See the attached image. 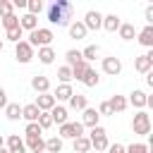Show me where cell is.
Masks as SVG:
<instances>
[{"instance_id": "1", "label": "cell", "mask_w": 153, "mask_h": 153, "mask_svg": "<svg viewBox=\"0 0 153 153\" xmlns=\"http://www.w3.org/2000/svg\"><path fill=\"white\" fill-rule=\"evenodd\" d=\"M72 12H74V5H72V2H67V0H55V2L48 7V22L69 29V24H72V22H69V19H72Z\"/></svg>"}, {"instance_id": "2", "label": "cell", "mask_w": 153, "mask_h": 153, "mask_svg": "<svg viewBox=\"0 0 153 153\" xmlns=\"http://www.w3.org/2000/svg\"><path fill=\"white\" fill-rule=\"evenodd\" d=\"M131 131L136 136H148L151 134V115L146 110H136V115L131 117Z\"/></svg>"}, {"instance_id": "3", "label": "cell", "mask_w": 153, "mask_h": 153, "mask_svg": "<svg viewBox=\"0 0 153 153\" xmlns=\"http://www.w3.org/2000/svg\"><path fill=\"white\" fill-rule=\"evenodd\" d=\"M53 29H48V26H38L36 31H31L29 33V43L33 45V48H48L50 43H53Z\"/></svg>"}, {"instance_id": "4", "label": "cell", "mask_w": 153, "mask_h": 153, "mask_svg": "<svg viewBox=\"0 0 153 153\" xmlns=\"http://www.w3.org/2000/svg\"><path fill=\"white\" fill-rule=\"evenodd\" d=\"M88 139H91V146L96 148V153H105L108 148H110V141H108V131H105V127H93L91 131H88Z\"/></svg>"}, {"instance_id": "5", "label": "cell", "mask_w": 153, "mask_h": 153, "mask_svg": "<svg viewBox=\"0 0 153 153\" xmlns=\"http://www.w3.org/2000/svg\"><path fill=\"white\" fill-rule=\"evenodd\" d=\"M14 57H17V62H22V65H29L36 55H33V45L29 43V41H22V43H17L14 45Z\"/></svg>"}, {"instance_id": "6", "label": "cell", "mask_w": 153, "mask_h": 153, "mask_svg": "<svg viewBox=\"0 0 153 153\" xmlns=\"http://www.w3.org/2000/svg\"><path fill=\"white\" fill-rule=\"evenodd\" d=\"M79 136H84V124L81 122H67V124H62L60 127V139H79Z\"/></svg>"}, {"instance_id": "7", "label": "cell", "mask_w": 153, "mask_h": 153, "mask_svg": "<svg viewBox=\"0 0 153 153\" xmlns=\"http://www.w3.org/2000/svg\"><path fill=\"white\" fill-rule=\"evenodd\" d=\"M103 17H105V14H100L98 10H88V12L84 14V24H86V29H88V31H98V29H103Z\"/></svg>"}, {"instance_id": "8", "label": "cell", "mask_w": 153, "mask_h": 153, "mask_svg": "<svg viewBox=\"0 0 153 153\" xmlns=\"http://www.w3.org/2000/svg\"><path fill=\"white\" fill-rule=\"evenodd\" d=\"M103 72H105V74H110V76H117V74L122 72V60H120V57H115V55L103 57Z\"/></svg>"}, {"instance_id": "9", "label": "cell", "mask_w": 153, "mask_h": 153, "mask_svg": "<svg viewBox=\"0 0 153 153\" xmlns=\"http://www.w3.org/2000/svg\"><path fill=\"white\" fill-rule=\"evenodd\" d=\"M31 88L41 96V93H50V79L45 76V74H36V76H31Z\"/></svg>"}, {"instance_id": "10", "label": "cell", "mask_w": 153, "mask_h": 153, "mask_svg": "<svg viewBox=\"0 0 153 153\" xmlns=\"http://www.w3.org/2000/svg\"><path fill=\"white\" fill-rule=\"evenodd\" d=\"M36 105H38V110L41 112H50L55 105H57V100H55V96L53 93H41V96H36V100H33Z\"/></svg>"}, {"instance_id": "11", "label": "cell", "mask_w": 153, "mask_h": 153, "mask_svg": "<svg viewBox=\"0 0 153 153\" xmlns=\"http://www.w3.org/2000/svg\"><path fill=\"white\" fill-rule=\"evenodd\" d=\"M98 122H100V112H98V108H86L84 115H81V124L88 127V129H93V127H98Z\"/></svg>"}, {"instance_id": "12", "label": "cell", "mask_w": 153, "mask_h": 153, "mask_svg": "<svg viewBox=\"0 0 153 153\" xmlns=\"http://www.w3.org/2000/svg\"><path fill=\"white\" fill-rule=\"evenodd\" d=\"M127 100H129V105H134L136 110H143V108H146V100H148V93L141 91V88H134Z\"/></svg>"}, {"instance_id": "13", "label": "cell", "mask_w": 153, "mask_h": 153, "mask_svg": "<svg viewBox=\"0 0 153 153\" xmlns=\"http://www.w3.org/2000/svg\"><path fill=\"white\" fill-rule=\"evenodd\" d=\"M53 96H55V100L57 103H69V98L74 96V88H72V84H57V88L53 91Z\"/></svg>"}, {"instance_id": "14", "label": "cell", "mask_w": 153, "mask_h": 153, "mask_svg": "<svg viewBox=\"0 0 153 153\" xmlns=\"http://www.w3.org/2000/svg\"><path fill=\"white\" fill-rule=\"evenodd\" d=\"M38 117H41V110H38L36 103L22 105V120H26V124H29V122H38Z\"/></svg>"}, {"instance_id": "15", "label": "cell", "mask_w": 153, "mask_h": 153, "mask_svg": "<svg viewBox=\"0 0 153 153\" xmlns=\"http://www.w3.org/2000/svg\"><path fill=\"white\" fill-rule=\"evenodd\" d=\"M5 143H7L10 153H26V143H24V139H19V134H10Z\"/></svg>"}, {"instance_id": "16", "label": "cell", "mask_w": 153, "mask_h": 153, "mask_svg": "<svg viewBox=\"0 0 153 153\" xmlns=\"http://www.w3.org/2000/svg\"><path fill=\"white\" fill-rule=\"evenodd\" d=\"M136 41L143 45V48H153V24H146L141 31H139V36H136Z\"/></svg>"}, {"instance_id": "17", "label": "cell", "mask_w": 153, "mask_h": 153, "mask_svg": "<svg viewBox=\"0 0 153 153\" xmlns=\"http://www.w3.org/2000/svg\"><path fill=\"white\" fill-rule=\"evenodd\" d=\"M50 115H53V122H55V124H60V127L69 122V110H67L65 105H55V108L50 110Z\"/></svg>"}, {"instance_id": "18", "label": "cell", "mask_w": 153, "mask_h": 153, "mask_svg": "<svg viewBox=\"0 0 153 153\" xmlns=\"http://www.w3.org/2000/svg\"><path fill=\"white\" fill-rule=\"evenodd\" d=\"M120 26H122V19H120L117 14H105V17H103V29H105V31L115 33V31H120Z\"/></svg>"}, {"instance_id": "19", "label": "cell", "mask_w": 153, "mask_h": 153, "mask_svg": "<svg viewBox=\"0 0 153 153\" xmlns=\"http://www.w3.org/2000/svg\"><path fill=\"white\" fill-rule=\"evenodd\" d=\"M86 33H88V29H86L84 22H72V24H69V38L81 41V38H86Z\"/></svg>"}, {"instance_id": "20", "label": "cell", "mask_w": 153, "mask_h": 153, "mask_svg": "<svg viewBox=\"0 0 153 153\" xmlns=\"http://www.w3.org/2000/svg\"><path fill=\"white\" fill-rule=\"evenodd\" d=\"M117 33H120V38H122V41H134V38L139 36L136 26H134V24H129V22H124V24L120 26V31H117Z\"/></svg>"}, {"instance_id": "21", "label": "cell", "mask_w": 153, "mask_h": 153, "mask_svg": "<svg viewBox=\"0 0 153 153\" xmlns=\"http://www.w3.org/2000/svg\"><path fill=\"white\" fill-rule=\"evenodd\" d=\"M69 108H72V110H81V112H84V110L88 108V98H86L84 93H74V96L69 98Z\"/></svg>"}, {"instance_id": "22", "label": "cell", "mask_w": 153, "mask_h": 153, "mask_svg": "<svg viewBox=\"0 0 153 153\" xmlns=\"http://www.w3.org/2000/svg\"><path fill=\"white\" fill-rule=\"evenodd\" d=\"M24 143H26V148H29L31 153H45V141H43V136H33V139H26Z\"/></svg>"}, {"instance_id": "23", "label": "cell", "mask_w": 153, "mask_h": 153, "mask_svg": "<svg viewBox=\"0 0 153 153\" xmlns=\"http://www.w3.org/2000/svg\"><path fill=\"white\" fill-rule=\"evenodd\" d=\"M72 148H74V153H88L93 146H91V139L88 136H79V139L72 141Z\"/></svg>"}, {"instance_id": "24", "label": "cell", "mask_w": 153, "mask_h": 153, "mask_svg": "<svg viewBox=\"0 0 153 153\" xmlns=\"http://www.w3.org/2000/svg\"><path fill=\"white\" fill-rule=\"evenodd\" d=\"M19 22H22V29L29 31V33L38 29V17H33V14H29V12H26L24 17H19Z\"/></svg>"}, {"instance_id": "25", "label": "cell", "mask_w": 153, "mask_h": 153, "mask_svg": "<svg viewBox=\"0 0 153 153\" xmlns=\"http://www.w3.org/2000/svg\"><path fill=\"white\" fill-rule=\"evenodd\" d=\"M134 69H136L139 74H148L153 67H151V62H148L146 55H136V57H134Z\"/></svg>"}, {"instance_id": "26", "label": "cell", "mask_w": 153, "mask_h": 153, "mask_svg": "<svg viewBox=\"0 0 153 153\" xmlns=\"http://www.w3.org/2000/svg\"><path fill=\"white\" fill-rule=\"evenodd\" d=\"M55 57H57V55H55V50H53L50 45H48V48H38V60H41L43 65H53Z\"/></svg>"}, {"instance_id": "27", "label": "cell", "mask_w": 153, "mask_h": 153, "mask_svg": "<svg viewBox=\"0 0 153 153\" xmlns=\"http://www.w3.org/2000/svg\"><path fill=\"white\" fill-rule=\"evenodd\" d=\"M65 60H67V67H76L79 62H84V55H81V50H67L65 53Z\"/></svg>"}, {"instance_id": "28", "label": "cell", "mask_w": 153, "mask_h": 153, "mask_svg": "<svg viewBox=\"0 0 153 153\" xmlns=\"http://www.w3.org/2000/svg\"><path fill=\"white\" fill-rule=\"evenodd\" d=\"M88 69H91V65L84 60V62H79L76 67H72V76H74L76 81H84V76L88 74Z\"/></svg>"}, {"instance_id": "29", "label": "cell", "mask_w": 153, "mask_h": 153, "mask_svg": "<svg viewBox=\"0 0 153 153\" xmlns=\"http://www.w3.org/2000/svg\"><path fill=\"white\" fill-rule=\"evenodd\" d=\"M110 105H112V112H124L127 105H129V100H127L124 96H117V93H115V96L110 98Z\"/></svg>"}, {"instance_id": "30", "label": "cell", "mask_w": 153, "mask_h": 153, "mask_svg": "<svg viewBox=\"0 0 153 153\" xmlns=\"http://www.w3.org/2000/svg\"><path fill=\"white\" fill-rule=\"evenodd\" d=\"M5 115H7V120H12V122L22 120V105H19V103H10V105L5 108Z\"/></svg>"}, {"instance_id": "31", "label": "cell", "mask_w": 153, "mask_h": 153, "mask_svg": "<svg viewBox=\"0 0 153 153\" xmlns=\"http://www.w3.org/2000/svg\"><path fill=\"white\" fill-rule=\"evenodd\" d=\"M98 53H100V48H98L96 43H91V45H86V48L81 50V55H84V60H86L88 65H91V62H93V60L98 57Z\"/></svg>"}, {"instance_id": "32", "label": "cell", "mask_w": 153, "mask_h": 153, "mask_svg": "<svg viewBox=\"0 0 153 153\" xmlns=\"http://www.w3.org/2000/svg\"><path fill=\"white\" fill-rule=\"evenodd\" d=\"M62 151V139L60 136H50L45 141V153H60Z\"/></svg>"}, {"instance_id": "33", "label": "cell", "mask_w": 153, "mask_h": 153, "mask_svg": "<svg viewBox=\"0 0 153 153\" xmlns=\"http://www.w3.org/2000/svg\"><path fill=\"white\" fill-rule=\"evenodd\" d=\"M41 134H43V129H41L38 122H29V124L24 127V136H26V139H33V136H41Z\"/></svg>"}, {"instance_id": "34", "label": "cell", "mask_w": 153, "mask_h": 153, "mask_svg": "<svg viewBox=\"0 0 153 153\" xmlns=\"http://www.w3.org/2000/svg\"><path fill=\"white\" fill-rule=\"evenodd\" d=\"M0 22H2L5 31H12V29H19V26H22V22H19V17H17V14H10V17L0 19Z\"/></svg>"}, {"instance_id": "35", "label": "cell", "mask_w": 153, "mask_h": 153, "mask_svg": "<svg viewBox=\"0 0 153 153\" xmlns=\"http://www.w3.org/2000/svg\"><path fill=\"white\" fill-rule=\"evenodd\" d=\"M5 38H7V41H12V43L17 45V43H22V41H24V29L19 26V29H12V31H5Z\"/></svg>"}, {"instance_id": "36", "label": "cell", "mask_w": 153, "mask_h": 153, "mask_svg": "<svg viewBox=\"0 0 153 153\" xmlns=\"http://www.w3.org/2000/svg\"><path fill=\"white\" fill-rule=\"evenodd\" d=\"M98 81H100L98 72H96V69L91 67V69H88V74L84 76V81H81V84H84V86H88V88H93V86H98Z\"/></svg>"}, {"instance_id": "37", "label": "cell", "mask_w": 153, "mask_h": 153, "mask_svg": "<svg viewBox=\"0 0 153 153\" xmlns=\"http://www.w3.org/2000/svg\"><path fill=\"white\" fill-rule=\"evenodd\" d=\"M57 79H60V84H69L74 76H72V67H67V65H62L60 69H57Z\"/></svg>"}, {"instance_id": "38", "label": "cell", "mask_w": 153, "mask_h": 153, "mask_svg": "<svg viewBox=\"0 0 153 153\" xmlns=\"http://www.w3.org/2000/svg\"><path fill=\"white\" fill-rule=\"evenodd\" d=\"M10 14H14V2H10V0H0V17L5 19V17H10Z\"/></svg>"}, {"instance_id": "39", "label": "cell", "mask_w": 153, "mask_h": 153, "mask_svg": "<svg viewBox=\"0 0 153 153\" xmlns=\"http://www.w3.org/2000/svg\"><path fill=\"white\" fill-rule=\"evenodd\" d=\"M29 14H33V17H38L41 12H43V0H29Z\"/></svg>"}, {"instance_id": "40", "label": "cell", "mask_w": 153, "mask_h": 153, "mask_svg": "<svg viewBox=\"0 0 153 153\" xmlns=\"http://www.w3.org/2000/svg\"><path fill=\"white\" fill-rule=\"evenodd\" d=\"M38 124H41V129H50V127L55 124V122H53V115H50V112H41Z\"/></svg>"}, {"instance_id": "41", "label": "cell", "mask_w": 153, "mask_h": 153, "mask_svg": "<svg viewBox=\"0 0 153 153\" xmlns=\"http://www.w3.org/2000/svg\"><path fill=\"white\" fill-rule=\"evenodd\" d=\"M127 153H148V146L136 141V143H129V146H127Z\"/></svg>"}, {"instance_id": "42", "label": "cell", "mask_w": 153, "mask_h": 153, "mask_svg": "<svg viewBox=\"0 0 153 153\" xmlns=\"http://www.w3.org/2000/svg\"><path fill=\"white\" fill-rule=\"evenodd\" d=\"M98 112H100V117H103V115H105V117L115 115V112H112V105H110V100H103V103L98 105Z\"/></svg>"}, {"instance_id": "43", "label": "cell", "mask_w": 153, "mask_h": 153, "mask_svg": "<svg viewBox=\"0 0 153 153\" xmlns=\"http://www.w3.org/2000/svg\"><path fill=\"white\" fill-rule=\"evenodd\" d=\"M108 153H127V146H122V143H110Z\"/></svg>"}, {"instance_id": "44", "label": "cell", "mask_w": 153, "mask_h": 153, "mask_svg": "<svg viewBox=\"0 0 153 153\" xmlns=\"http://www.w3.org/2000/svg\"><path fill=\"white\" fill-rule=\"evenodd\" d=\"M143 17H146V24H153V5H148L143 10Z\"/></svg>"}, {"instance_id": "45", "label": "cell", "mask_w": 153, "mask_h": 153, "mask_svg": "<svg viewBox=\"0 0 153 153\" xmlns=\"http://www.w3.org/2000/svg\"><path fill=\"white\" fill-rule=\"evenodd\" d=\"M10 105V100H7V93H5V88L0 86V108H7Z\"/></svg>"}, {"instance_id": "46", "label": "cell", "mask_w": 153, "mask_h": 153, "mask_svg": "<svg viewBox=\"0 0 153 153\" xmlns=\"http://www.w3.org/2000/svg\"><path fill=\"white\" fill-rule=\"evenodd\" d=\"M146 84H148V88H153V69L146 74Z\"/></svg>"}, {"instance_id": "47", "label": "cell", "mask_w": 153, "mask_h": 153, "mask_svg": "<svg viewBox=\"0 0 153 153\" xmlns=\"http://www.w3.org/2000/svg\"><path fill=\"white\" fill-rule=\"evenodd\" d=\"M14 7H29V0H14Z\"/></svg>"}, {"instance_id": "48", "label": "cell", "mask_w": 153, "mask_h": 153, "mask_svg": "<svg viewBox=\"0 0 153 153\" xmlns=\"http://www.w3.org/2000/svg\"><path fill=\"white\" fill-rule=\"evenodd\" d=\"M146 108H151V110H153V93H148V100H146Z\"/></svg>"}, {"instance_id": "49", "label": "cell", "mask_w": 153, "mask_h": 153, "mask_svg": "<svg viewBox=\"0 0 153 153\" xmlns=\"http://www.w3.org/2000/svg\"><path fill=\"white\" fill-rule=\"evenodd\" d=\"M146 57H148V62H151V67H153V48H151V50L146 53Z\"/></svg>"}, {"instance_id": "50", "label": "cell", "mask_w": 153, "mask_h": 153, "mask_svg": "<svg viewBox=\"0 0 153 153\" xmlns=\"http://www.w3.org/2000/svg\"><path fill=\"white\" fill-rule=\"evenodd\" d=\"M148 151H153V134H148Z\"/></svg>"}, {"instance_id": "51", "label": "cell", "mask_w": 153, "mask_h": 153, "mask_svg": "<svg viewBox=\"0 0 153 153\" xmlns=\"http://www.w3.org/2000/svg\"><path fill=\"white\" fill-rule=\"evenodd\" d=\"M2 146H5V139H2V134H0V148H2Z\"/></svg>"}, {"instance_id": "52", "label": "cell", "mask_w": 153, "mask_h": 153, "mask_svg": "<svg viewBox=\"0 0 153 153\" xmlns=\"http://www.w3.org/2000/svg\"><path fill=\"white\" fill-rule=\"evenodd\" d=\"M0 153H10V151H7V146H2V148H0Z\"/></svg>"}, {"instance_id": "53", "label": "cell", "mask_w": 153, "mask_h": 153, "mask_svg": "<svg viewBox=\"0 0 153 153\" xmlns=\"http://www.w3.org/2000/svg\"><path fill=\"white\" fill-rule=\"evenodd\" d=\"M2 48H5V41H2V38H0V50H2Z\"/></svg>"}, {"instance_id": "54", "label": "cell", "mask_w": 153, "mask_h": 153, "mask_svg": "<svg viewBox=\"0 0 153 153\" xmlns=\"http://www.w3.org/2000/svg\"><path fill=\"white\" fill-rule=\"evenodd\" d=\"M148 153H153V151H148Z\"/></svg>"}]
</instances>
